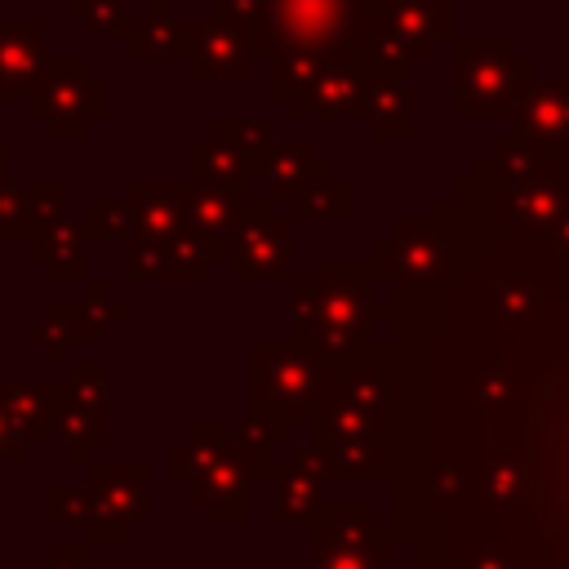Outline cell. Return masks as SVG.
Listing matches in <instances>:
<instances>
[{"mask_svg": "<svg viewBox=\"0 0 569 569\" xmlns=\"http://www.w3.org/2000/svg\"><path fill=\"white\" fill-rule=\"evenodd\" d=\"M27 116L53 138H80L89 120L107 116V80L89 76L84 58H49L44 80L27 98Z\"/></svg>", "mask_w": 569, "mask_h": 569, "instance_id": "cell-2", "label": "cell"}, {"mask_svg": "<svg viewBox=\"0 0 569 569\" xmlns=\"http://www.w3.org/2000/svg\"><path fill=\"white\" fill-rule=\"evenodd\" d=\"M338 62H347V40L338 49H298V44H280L271 53V98L293 102L298 93H307L325 71H333Z\"/></svg>", "mask_w": 569, "mask_h": 569, "instance_id": "cell-12", "label": "cell"}, {"mask_svg": "<svg viewBox=\"0 0 569 569\" xmlns=\"http://www.w3.org/2000/svg\"><path fill=\"white\" fill-rule=\"evenodd\" d=\"M382 249V267L396 280H436L449 267V244L431 222H400Z\"/></svg>", "mask_w": 569, "mask_h": 569, "instance_id": "cell-9", "label": "cell"}, {"mask_svg": "<svg viewBox=\"0 0 569 569\" xmlns=\"http://www.w3.org/2000/svg\"><path fill=\"white\" fill-rule=\"evenodd\" d=\"M382 9L413 62L427 58L440 36H449V0H382Z\"/></svg>", "mask_w": 569, "mask_h": 569, "instance_id": "cell-14", "label": "cell"}, {"mask_svg": "<svg viewBox=\"0 0 569 569\" xmlns=\"http://www.w3.org/2000/svg\"><path fill=\"white\" fill-rule=\"evenodd\" d=\"M209 13L227 27H236L253 58H271L280 49V36H276V0H213Z\"/></svg>", "mask_w": 569, "mask_h": 569, "instance_id": "cell-20", "label": "cell"}, {"mask_svg": "<svg viewBox=\"0 0 569 569\" xmlns=\"http://www.w3.org/2000/svg\"><path fill=\"white\" fill-rule=\"evenodd\" d=\"M258 387H267L271 396L280 400H307L320 382V369H316V356L302 351V347H258Z\"/></svg>", "mask_w": 569, "mask_h": 569, "instance_id": "cell-13", "label": "cell"}, {"mask_svg": "<svg viewBox=\"0 0 569 569\" xmlns=\"http://www.w3.org/2000/svg\"><path fill=\"white\" fill-rule=\"evenodd\" d=\"M289 249H293L289 244V227L267 213V200H249L244 222H240V231H236V240L227 249V267L240 280H262V276L280 280L289 271V258H293Z\"/></svg>", "mask_w": 569, "mask_h": 569, "instance_id": "cell-3", "label": "cell"}, {"mask_svg": "<svg viewBox=\"0 0 569 569\" xmlns=\"http://www.w3.org/2000/svg\"><path fill=\"white\" fill-rule=\"evenodd\" d=\"M507 218L511 222H520V227H556V218L569 209L565 204V182H551L547 173H538V178H529V182H520V187H511V196H507Z\"/></svg>", "mask_w": 569, "mask_h": 569, "instance_id": "cell-21", "label": "cell"}, {"mask_svg": "<svg viewBox=\"0 0 569 569\" xmlns=\"http://www.w3.org/2000/svg\"><path fill=\"white\" fill-rule=\"evenodd\" d=\"M187 187L249 196V164H244L222 138L209 133V138L191 142V178H187Z\"/></svg>", "mask_w": 569, "mask_h": 569, "instance_id": "cell-16", "label": "cell"}, {"mask_svg": "<svg viewBox=\"0 0 569 569\" xmlns=\"http://www.w3.org/2000/svg\"><path fill=\"white\" fill-rule=\"evenodd\" d=\"M67 13H71L76 22H89V27L102 31V36L124 40V22H129V13H124L120 0H67Z\"/></svg>", "mask_w": 569, "mask_h": 569, "instance_id": "cell-27", "label": "cell"}, {"mask_svg": "<svg viewBox=\"0 0 569 569\" xmlns=\"http://www.w3.org/2000/svg\"><path fill=\"white\" fill-rule=\"evenodd\" d=\"M187 67H191V76H200V80H209V76H249V67H253V49H249V40L236 31V27H227V22H218L213 13H204V18H191V40H187Z\"/></svg>", "mask_w": 569, "mask_h": 569, "instance_id": "cell-7", "label": "cell"}, {"mask_svg": "<svg viewBox=\"0 0 569 569\" xmlns=\"http://www.w3.org/2000/svg\"><path fill=\"white\" fill-rule=\"evenodd\" d=\"M284 204L293 218H347L351 213V187L342 178H333V169L325 160H316L311 173L289 191Z\"/></svg>", "mask_w": 569, "mask_h": 569, "instance_id": "cell-18", "label": "cell"}, {"mask_svg": "<svg viewBox=\"0 0 569 569\" xmlns=\"http://www.w3.org/2000/svg\"><path fill=\"white\" fill-rule=\"evenodd\" d=\"M533 84V62L507 40H453V116H511Z\"/></svg>", "mask_w": 569, "mask_h": 569, "instance_id": "cell-1", "label": "cell"}, {"mask_svg": "<svg viewBox=\"0 0 569 569\" xmlns=\"http://www.w3.org/2000/svg\"><path fill=\"white\" fill-rule=\"evenodd\" d=\"M511 124H516L511 142L533 151V156L565 147L569 142V80H533L520 93Z\"/></svg>", "mask_w": 569, "mask_h": 569, "instance_id": "cell-4", "label": "cell"}, {"mask_svg": "<svg viewBox=\"0 0 569 569\" xmlns=\"http://www.w3.org/2000/svg\"><path fill=\"white\" fill-rule=\"evenodd\" d=\"M80 227L84 236H98V240H124L133 236V209L129 200H89V218Z\"/></svg>", "mask_w": 569, "mask_h": 569, "instance_id": "cell-26", "label": "cell"}, {"mask_svg": "<svg viewBox=\"0 0 569 569\" xmlns=\"http://www.w3.org/2000/svg\"><path fill=\"white\" fill-rule=\"evenodd\" d=\"M27 244H31V258L49 267L53 280H76V276H84V258H80V253H84V227H80L76 218L62 213L53 227H44L40 236H31Z\"/></svg>", "mask_w": 569, "mask_h": 569, "instance_id": "cell-19", "label": "cell"}, {"mask_svg": "<svg viewBox=\"0 0 569 569\" xmlns=\"http://www.w3.org/2000/svg\"><path fill=\"white\" fill-rule=\"evenodd\" d=\"M4 156H9V147L0 142V178H4Z\"/></svg>", "mask_w": 569, "mask_h": 569, "instance_id": "cell-32", "label": "cell"}, {"mask_svg": "<svg viewBox=\"0 0 569 569\" xmlns=\"http://www.w3.org/2000/svg\"><path fill=\"white\" fill-rule=\"evenodd\" d=\"M311 164H316L311 142H302V138H298V142L271 147L253 178H262V182H267V200H289V191L311 173Z\"/></svg>", "mask_w": 569, "mask_h": 569, "instance_id": "cell-22", "label": "cell"}, {"mask_svg": "<svg viewBox=\"0 0 569 569\" xmlns=\"http://www.w3.org/2000/svg\"><path fill=\"white\" fill-rule=\"evenodd\" d=\"M209 133L222 138V142L249 164V178L258 173V164H262L267 151H271V124H267V120H213Z\"/></svg>", "mask_w": 569, "mask_h": 569, "instance_id": "cell-24", "label": "cell"}, {"mask_svg": "<svg viewBox=\"0 0 569 569\" xmlns=\"http://www.w3.org/2000/svg\"><path fill=\"white\" fill-rule=\"evenodd\" d=\"M356 116L378 133V138H405L413 129V98L405 80H365Z\"/></svg>", "mask_w": 569, "mask_h": 569, "instance_id": "cell-17", "label": "cell"}, {"mask_svg": "<svg viewBox=\"0 0 569 569\" xmlns=\"http://www.w3.org/2000/svg\"><path fill=\"white\" fill-rule=\"evenodd\" d=\"M360 93H365V76L347 62H338L333 71H325L307 93H298L289 102L293 116H320V120H338V116H356L360 107Z\"/></svg>", "mask_w": 569, "mask_h": 569, "instance_id": "cell-15", "label": "cell"}, {"mask_svg": "<svg viewBox=\"0 0 569 569\" xmlns=\"http://www.w3.org/2000/svg\"><path fill=\"white\" fill-rule=\"evenodd\" d=\"M182 209H187V227L209 244L213 258H227L240 222H244V209H249V196H231V191H204V187H187L182 182Z\"/></svg>", "mask_w": 569, "mask_h": 569, "instance_id": "cell-8", "label": "cell"}, {"mask_svg": "<svg viewBox=\"0 0 569 569\" xmlns=\"http://www.w3.org/2000/svg\"><path fill=\"white\" fill-rule=\"evenodd\" d=\"M22 236V187L0 178V240Z\"/></svg>", "mask_w": 569, "mask_h": 569, "instance_id": "cell-29", "label": "cell"}, {"mask_svg": "<svg viewBox=\"0 0 569 569\" xmlns=\"http://www.w3.org/2000/svg\"><path fill=\"white\" fill-rule=\"evenodd\" d=\"M529 302H533V284H520V289H516V284H498V289H493V307H498L502 316H511V311L520 316V311H529Z\"/></svg>", "mask_w": 569, "mask_h": 569, "instance_id": "cell-30", "label": "cell"}, {"mask_svg": "<svg viewBox=\"0 0 569 569\" xmlns=\"http://www.w3.org/2000/svg\"><path fill=\"white\" fill-rule=\"evenodd\" d=\"M124 200H129V209H133V236L173 240L178 231H187L182 182H133Z\"/></svg>", "mask_w": 569, "mask_h": 569, "instance_id": "cell-11", "label": "cell"}, {"mask_svg": "<svg viewBox=\"0 0 569 569\" xmlns=\"http://www.w3.org/2000/svg\"><path fill=\"white\" fill-rule=\"evenodd\" d=\"M209 267H213V253L191 227L169 240V280H204Z\"/></svg>", "mask_w": 569, "mask_h": 569, "instance_id": "cell-25", "label": "cell"}, {"mask_svg": "<svg viewBox=\"0 0 569 569\" xmlns=\"http://www.w3.org/2000/svg\"><path fill=\"white\" fill-rule=\"evenodd\" d=\"M129 276H133V280L169 276V240H147V236H129Z\"/></svg>", "mask_w": 569, "mask_h": 569, "instance_id": "cell-28", "label": "cell"}, {"mask_svg": "<svg viewBox=\"0 0 569 569\" xmlns=\"http://www.w3.org/2000/svg\"><path fill=\"white\" fill-rule=\"evenodd\" d=\"M551 244H556V253H569V209L556 218V227H551Z\"/></svg>", "mask_w": 569, "mask_h": 569, "instance_id": "cell-31", "label": "cell"}, {"mask_svg": "<svg viewBox=\"0 0 569 569\" xmlns=\"http://www.w3.org/2000/svg\"><path fill=\"white\" fill-rule=\"evenodd\" d=\"M44 71V18H0V98H31Z\"/></svg>", "mask_w": 569, "mask_h": 569, "instance_id": "cell-5", "label": "cell"}, {"mask_svg": "<svg viewBox=\"0 0 569 569\" xmlns=\"http://www.w3.org/2000/svg\"><path fill=\"white\" fill-rule=\"evenodd\" d=\"M356 0H276V36L298 49H338Z\"/></svg>", "mask_w": 569, "mask_h": 569, "instance_id": "cell-6", "label": "cell"}, {"mask_svg": "<svg viewBox=\"0 0 569 569\" xmlns=\"http://www.w3.org/2000/svg\"><path fill=\"white\" fill-rule=\"evenodd\" d=\"M191 18H178L169 0H147V13L124 22V44L133 58H187Z\"/></svg>", "mask_w": 569, "mask_h": 569, "instance_id": "cell-10", "label": "cell"}, {"mask_svg": "<svg viewBox=\"0 0 569 569\" xmlns=\"http://www.w3.org/2000/svg\"><path fill=\"white\" fill-rule=\"evenodd\" d=\"M62 209H67V182L62 178H40V182L22 187V240L53 227L62 218Z\"/></svg>", "mask_w": 569, "mask_h": 569, "instance_id": "cell-23", "label": "cell"}]
</instances>
